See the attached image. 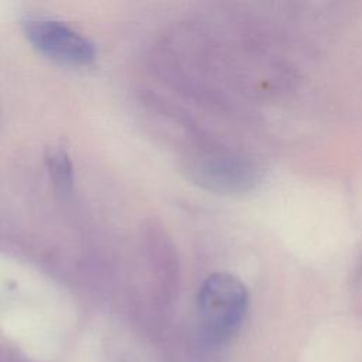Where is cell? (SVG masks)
I'll return each instance as SVG.
<instances>
[{"mask_svg": "<svg viewBox=\"0 0 362 362\" xmlns=\"http://www.w3.org/2000/svg\"><path fill=\"white\" fill-rule=\"evenodd\" d=\"M25 33L41 54L61 64L86 65L95 58L93 44L61 21L30 20Z\"/></svg>", "mask_w": 362, "mask_h": 362, "instance_id": "2", "label": "cell"}, {"mask_svg": "<svg viewBox=\"0 0 362 362\" xmlns=\"http://www.w3.org/2000/svg\"><path fill=\"white\" fill-rule=\"evenodd\" d=\"M249 296L245 284L229 273L211 274L198 293L199 320L215 342L232 337L245 320Z\"/></svg>", "mask_w": 362, "mask_h": 362, "instance_id": "1", "label": "cell"}, {"mask_svg": "<svg viewBox=\"0 0 362 362\" xmlns=\"http://www.w3.org/2000/svg\"><path fill=\"white\" fill-rule=\"evenodd\" d=\"M45 163L51 178L59 189L68 191L72 187V164L66 151L61 147H49L45 153Z\"/></svg>", "mask_w": 362, "mask_h": 362, "instance_id": "3", "label": "cell"}]
</instances>
